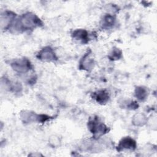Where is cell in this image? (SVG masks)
Here are the masks:
<instances>
[{"label": "cell", "instance_id": "cell-1", "mask_svg": "<svg viewBox=\"0 0 157 157\" xmlns=\"http://www.w3.org/2000/svg\"><path fill=\"white\" fill-rule=\"evenodd\" d=\"M42 26L43 22L37 15L33 12H28L17 17L9 31L15 34H21L33 31Z\"/></svg>", "mask_w": 157, "mask_h": 157}, {"label": "cell", "instance_id": "cell-16", "mask_svg": "<svg viewBox=\"0 0 157 157\" xmlns=\"http://www.w3.org/2000/svg\"><path fill=\"white\" fill-rule=\"evenodd\" d=\"M29 156H42V155L37 153V152H36L34 154H29Z\"/></svg>", "mask_w": 157, "mask_h": 157}, {"label": "cell", "instance_id": "cell-5", "mask_svg": "<svg viewBox=\"0 0 157 157\" xmlns=\"http://www.w3.org/2000/svg\"><path fill=\"white\" fill-rule=\"evenodd\" d=\"M17 18V15L13 11L6 10L2 12L0 17L1 29L3 31H9Z\"/></svg>", "mask_w": 157, "mask_h": 157}, {"label": "cell", "instance_id": "cell-7", "mask_svg": "<svg viewBox=\"0 0 157 157\" xmlns=\"http://www.w3.org/2000/svg\"><path fill=\"white\" fill-rule=\"evenodd\" d=\"M136 148V141L132 137L129 136L122 137L116 147V149L118 152L124 151H134Z\"/></svg>", "mask_w": 157, "mask_h": 157}, {"label": "cell", "instance_id": "cell-4", "mask_svg": "<svg viewBox=\"0 0 157 157\" xmlns=\"http://www.w3.org/2000/svg\"><path fill=\"white\" fill-rule=\"evenodd\" d=\"M20 118L25 124H31L33 123H44L52 118L49 115L46 114H39L35 112L23 110L20 113Z\"/></svg>", "mask_w": 157, "mask_h": 157}, {"label": "cell", "instance_id": "cell-11", "mask_svg": "<svg viewBox=\"0 0 157 157\" xmlns=\"http://www.w3.org/2000/svg\"><path fill=\"white\" fill-rule=\"evenodd\" d=\"M91 96L98 104L101 105L105 104L110 100V94L106 90H98L94 91Z\"/></svg>", "mask_w": 157, "mask_h": 157}, {"label": "cell", "instance_id": "cell-15", "mask_svg": "<svg viewBox=\"0 0 157 157\" xmlns=\"http://www.w3.org/2000/svg\"><path fill=\"white\" fill-rule=\"evenodd\" d=\"M122 57V52L118 48H113L111 52L109 53V58L110 59L114 61V60H118Z\"/></svg>", "mask_w": 157, "mask_h": 157}, {"label": "cell", "instance_id": "cell-10", "mask_svg": "<svg viewBox=\"0 0 157 157\" xmlns=\"http://www.w3.org/2000/svg\"><path fill=\"white\" fill-rule=\"evenodd\" d=\"M117 23V18L115 15L107 13L104 15L100 20L99 25L102 29L109 30L114 28Z\"/></svg>", "mask_w": 157, "mask_h": 157}, {"label": "cell", "instance_id": "cell-9", "mask_svg": "<svg viewBox=\"0 0 157 157\" xmlns=\"http://www.w3.org/2000/svg\"><path fill=\"white\" fill-rule=\"evenodd\" d=\"M94 59L91 55V52L88 51L80 59L78 68L80 70L89 72L94 68Z\"/></svg>", "mask_w": 157, "mask_h": 157}, {"label": "cell", "instance_id": "cell-12", "mask_svg": "<svg viewBox=\"0 0 157 157\" xmlns=\"http://www.w3.org/2000/svg\"><path fill=\"white\" fill-rule=\"evenodd\" d=\"M134 96L140 102H144L149 95L148 88L144 86H137L134 90Z\"/></svg>", "mask_w": 157, "mask_h": 157}, {"label": "cell", "instance_id": "cell-13", "mask_svg": "<svg viewBox=\"0 0 157 157\" xmlns=\"http://www.w3.org/2000/svg\"><path fill=\"white\" fill-rule=\"evenodd\" d=\"M131 122L135 126L142 127L148 123V118L144 113H137L132 117Z\"/></svg>", "mask_w": 157, "mask_h": 157}, {"label": "cell", "instance_id": "cell-3", "mask_svg": "<svg viewBox=\"0 0 157 157\" xmlns=\"http://www.w3.org/2000/svg\"><path fill=\"white\" fill-rule=\"evenodd\" d=\"M12 69L20 75H26L33 71V66L30 60L25 57L12 59L9 63Z\"/></svg>", "mask_w": 157, "mask_h": 157}, {"label": "cell", "instance_id": "cell-2", "mask_svg": "<svg viewBox=\"0 0 157 157\" xmlns=\"http://www.w3.org/2000/svg\"><path fill=\"white\" fill-rule=\"evenodd\" d=\"M87 126L89 131L93 136V139H94L101 138L109 131V127L98 116L90 118L88 121Z\"/></svg>", "mask_w": 157, "mask_h": 157}, {"label": "cell", "instance_id": "cell-6", "mask_svg": "<svg viewBox=\"0 0 157 157\" xmlns=\"http://www.w3.org/2000/svg\"><path fill=\"white\" fill-rule=\"evenodd\" d=\"M36 58L39 60L46 63H53L58 59L55 52L50 46H45L42 48L37 53Z\"/></svg>", "mask_w": 157, "mask_h": 157}, {"label": "cell", "instance_id": "cell-14", "mask_svg": "<svg viewBox=\"0 0 157 157\" xmlns=\"http://www.w3.org/2000/svg\"><path fill=\"white\" fill-rule=\"evenodd\" d=\"M48 142L51 147L58 148L61 145V139L58 136L52 135L49 137Z\"/></svg>", "mask_w": 157, "mask_h": 157}, {"label": "cell", "instance_id": "cell-8", "mask_svg": "<svg viewBox=\"0 0 157 157\" xmlns=\"http://www.w3.org/2000/svg\"><path fill=\"white\" fill-rule=\"evenodd\" d=\"M71 37L77 43L83 45L88 44L91 40L88 31L85 29L74 30L71 33Z\"/></svg>", "mask_w": 157, "mask_h": 157}]
</instances>
